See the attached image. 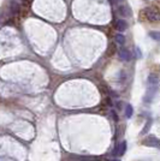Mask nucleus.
<instances>
[{"instance_id": "nucleus-1", "label": "nucleus", "mask_w": 160, "mask_h": 161, "mask_svg": "<svg viewBox=\"0 0 160 161\" xmlns=\"http://www.w3.org/2000/svg\"><path fill=\"white\" fill-rule=\"evenodd\" d=\"M145 17L149 22H157L159 19V14H158V11L155 8H152V7H148V8H145Z\"/></svg>"}, {"instance_id": "nucleus-2", "label": "nucleus", "mask_w": 160, "mask_h": 161, "mask_svg": "<svg viewBox=\"0 0 160 161\" xmlns=\"http://www.w3.org/2000/svg\"><path fill=\"white\" fill-rule=\"evenodd\" d=\"M118 58L122 61H130L131 60V53L129 52L128 48L122 47L118 49Z\"/></svg>"}, {"instance_id": "nucleus-3", "label": "nucleus", "mask_w": 160, "mask_h": 161, "mask_svg": "<svg viewBox=\"0 0 160 161\" xmlns=\"http://www.w3.org/2000/svg\"><path fill=\"white\" fill-rule=\"evenodd\" d=\"M114 28L118 31H125L128 29V23L125 19H114Z\"/></svg>"}, {"instance_id": "nucleus-4", "label": "nucleus", "mask_w": 160, "mask_h": 161, "mask_svg": "<svg viewBox=\"0 0 160 161\" xmlns=\"http://www.w3.org/2000/svg\"><path fill=\"white\" fill-rule=\"evenodd\" d=\"M143 143L146 146H149V147H159V140L155 137V136H149L147 137L146 140L143 141Z\"/></svg>"}, {"instance_id": "nucleus-5", "label": "nucleus", "mask_w": 160, "mask_h": 161, "mask_svg": "<svg viewBox=\"0 0 160 161\" xmlns=\"http://www.w3.org/2000/svg\"><path fill=\"white\" fill-rule=\"evenodd\" d=\"M118 12H119L120 16H123V18L131 16V10L129 8V6H122V5H120V6L118 7Z\"/></svg>"}, {"instance_id": "nucleus-6", "label": "nucleus", "mask_w": 160, "mask_h": 161, "mask_svg": "<svg viewBox=\"0 0 160 161\" xmlns=\"http://www.w3.org/2000/svg\"><path fill=\"white\" fill-rule=\"evenodd\" d=\"M125 150H127V142H122L119 146L117 147V149H116V155H119V156H122V155L125 153Z\"/></svg>"}, {"instance_id": "nucleus-7", "label": "nucleus", "mask_w": 160, "mask_h": 161, "mask_svg": "<svg viewBox=\"0 0 160 161\" xmlns=\"http://www.w3.org/2000/svg\"><path fill=\"white\" fill-rule=\"evenodd\" d=\"M11 14H18L20 12V4H17L16 1H12L11 3Z\"/></svg>"}, {"instance_id": "nucleus-8", "label": "nucleus", "mask_w": 160, "mask_h": 161, "mask_svg": "<svg viewBox=\"0 0 160 161\" xmlns=\"http://www.w3.org/2000/svg\"><path fill=\"white\" fill-rule=\"evenodd\" d=\"M114 39H116V42L122 45V46L125 43V36H124L123 34H116V35H114Z\"/></svg>"}, {"instance_id": "nucleus-9", "label": "nucleus", "mask_w": 160, "mask_h": 161, "mask_svg": "<svg viewBox=\"0 0 160 161\" xmlns=\"http://www.w3.org/2000/svg\"><path fill=\"white\" fill-rule=\"evenodd\" d=\"M148 83H149V86H157L158 84V77H157V75H151L149 78H148Z\"/></svg>"}, {"instance_id": "nucleus-10", "label": "nucleus", "mask_w": 160, "mask_h": 161, "mask_svg": "<svg viewBox=\"0 0 160 161\" xmlns=\"http://www.w3.org/2000/svg\"><path fill=\"white\" fill-rule=\"evenodd\" d=\"M133 113H134L133 107H131L130 105H127V107H125V114H127V118H131Z\"/></svg>"}, {"instance_id": "nucleus-11", "label": "nucleus", "mask_w": 160, "mask_h": 161, "mask_svg": "<svg viewBox=\"0 0 160 161\" xmlns=\"http://www.w3.org/2000/svg\"><path fill=\"white\" fill-rule=\"evenodd\" d=\"M151 124H152V119H148V121H147V124H146V126H145V129L142 130L141 135H145L146 132H148V130H149V128H151Z\"/></svg>"}, {"instance_id": "nucleus-12", "label": "nucleus", "mask_w": 160, "mask_h": 161, "mask_svg": "<svg viewBox=\"0 0 160 161\" xmlns=\"http://www.w3.org/2000/svg\"><path fill=\"white\" fill-rule=\"evenodd\" d=\"M152 37H153L154 40H159V33H157V31H152V33L149 34Z\"/></svg>"}, {"instance_id": "nucleus-13", "label": "nucleus", "mask_w": 160, "mask_h": 161, "mask_svg": "<svg viewBox=\"0 0 160 161\" xmlns=\"http://www.w3.org/2000/svg\"><path fill=\"white\" fill-rule=\"evenodd\" d=\"M111 114H112V115H113L114 120H116V121L118 120V117H117V113H116V112H114V111H112V113H111Z\"/></svg>"}, {"instance_id": "nucleus-14", "label": "nucleus", "mask_w": 160, "mask_h": 161, "mask_svg": "<svg viewBox=\"0 0 160 161\" xmlns=\"http://www.w3.org/2000/svg\"><path fill=\"white\" fill-rule=\"evenodd\" d=\"M112 4H118V3H120V1H123V0H110Z\"/></svg>"}, {"instance_id": "nucleus-15", "label": "nucleus", "mask_w": 160, "mask_h": 161, "mask_svg": "<svg viewBox=\"0 0 160 161\" xmlns=\"http://www.w3.org/2000/svg\"><path fill=\"white\" fill-rule=\"evenodd\" d=\"M23 1H24V0H23Z\"/></svg>"}]
</instances>
